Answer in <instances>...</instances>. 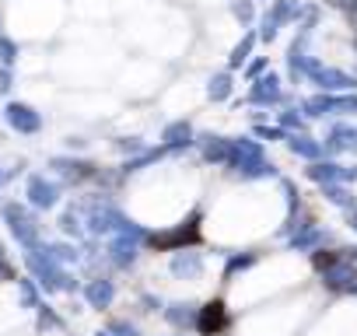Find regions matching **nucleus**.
I'll use <instances>...</instances> for the list:
<instances>
[{
	"label": "nucleus",
	"mask_w": 357,
	"mask_h": 336,
	"mask_svg": "<svg viewBox=\"0 0 357 336\" xmlns=\"http://www.w3.org/2000/svg\"><path fill=\"white\" fill-rule=\"evenodd\" d=\"M312 74H315V84H322L329 91H354L357 88V77H350L343 70H326V67L312 63Z\"/></svg>",
	"instance_id": "1"
},
{
	"label": "nucleus",
	"mask_w": 357,
	"mask_h": 336,
	"mask_svg": "<svg viewBox=\"0 0 357 336\" xmlns=\"http://www.w3.org/2000/svg\"><path fill=\"white\" fill-rule=\"evenodd\" d=\"M225 322H228V315H225V305H221V301H211V305L197 315L200 333H218V329H225Z\"/></svg>",
	"instance_id": "2"
},
{
	"label": "nucleus",
	"mask_w": 357,
	"mask_h": 336,
	"mask_svg": "<svg viewBox=\"0 0 357 336\" xmlns=\"http://www.w3.org/2000/svg\"><path fill=\"white\" fill-rule=\"evenodd\" d=\"M357 147V130L354 126H333L329 130V151H354Z\"/></svg>",
	"instance_id": "3"
},
{
	"label": "nucleus",
	"mask_w": 357,
	"mask_h": 336,
	"mask_svg": "<svg viewBox=\"0 0 357 336\" xmlns=\"http://www.w3.org/2000/svg\"><path fill=\"white\" fill-rule=\"evenodd\" d=\"M88 301H91L95 308L109 305V301H112V284H109V280H95V284L88 287Z\"/></svg>",
	"instance_id": "4"
},
{
	"label": "nucleus",
	"mask_w": 357,
	"mask_h": 336,
	"mask_svg": "<svg viewBox=\"0 0 357 336\" xmlns=\"http://www.w3.org/2000/svg\"><path fill=\"white\" fill-rule=\"evenodd\" d=\"M172 270H175L178 277H193V273H200V256H178V259L172 263Z\"/></svg>",
	"instance_id": "5"
},
{
	"label": "nucleus",
	"mask_w": 357,
	"mask_h": 336,
	"mask_svg": "<svg viewBox=\"0 0 357 336\" xmlns=\"http://www.w3.org/2000/svg\"><path fill=\"white\" fill-rule=\"evenodd\" d=\"M326 197H329L333 204H340V207H354V193L343 190V186H326Z\"/></svg>",
	"instance_id": "6"
},
{
	"label": "nucleus",
	"mask_w": 357,
	"mask_h": 336,
	"mask_svg": "<svg viewBox=\"0 0 357 336\" xmlns=\"http://www.w3.org/2000/svg\"><path fill=\"white\" fill-rule=\"evenodd\" d=\"M168 319H172L175 326H186V322L193 319V312H190V305H172V308H168Z\"/></svg>",
	"instance_id": "7"
},
{
	"label": "nucleus",
	"mask_w": 357,
	"mask_h": 336,
	"mask_svg": "<svg viewBox=\"0 0 357 336\" xmlns=\"http://www.w3.org/2000/svg\"><path fill=\"white\" fill-rule=\"evenodd\" d=\"M291 147H294L298 154H308V158H315V154H319V147H315L312 140H305V137H294V140H291Z\"/></svg>",
	"instance_id": "8"
},
{
	"label": "nucleus",
	"mask_w": 357,
	"mask_h": 336,
	"mask_svg": "<svg viewBox=\"0 0 357 336\" xmlns=\"http://www.w3.org/2000/svg\"><path fill=\"white\" fill-rule=\"evenodd\" d=\"M273 84H277L273 77H270V81H263V88H259V91H252V98H273V95H277V88H273Z\"/></svg>",
	"instance_id": "9"
},
{
	"label": "nucleus",
	"mask_w": 357,
	"mask_h": 336,
	"mask_svg": "<svg viewBox=\"0 0 357 336\" xmlns=\"http://www.w3.org/2000/svg\"><path fill=\"white\" fill-rule=\"evenodd\" d=\"M225 91H228V81H225V77H218V81H214V88H211V95H214V98H221Z\"/></svg>",
	"instance_id": "10"
},
{
	"label": "nucleus",
	"mask_w": 357,
	"mask_h": 336,
	"mask_svg": "<svg viewBox=\"0 0 357 336\" xmlns=\"http://www.w3.org/2000/svg\"><path fill=\"white\" fill-rule=\"evenodd\" d=\"M112 333H119V336H137V329H133V326H126V322H116V326H112Z\"/></svg>",
	"instance_id": "11"
},
{
	"label": "nucleus",
	"mask_w": 357,
	"mask_h": 336,
	"mask_svg": "<svg viewBox=\"0 0 357 336\" xmlns=\"http://www.w3.org/2000/svg\"><path fill=\"white\" fill-rule=\"evenodd\" d=\"M249 263H252V256H238V259L228 266V273H231V270H242V266H249Z\"/></svg>",
	"instance_id": "12"
},
{
	"label": "nucleus",
	"mask_w": 357,
	"mask_h": 336,
	"mask_svg": "<svg viewBox=\"0 0 357 336\" xmlns=\"http://www.w3.org/2000/svg\"><path fill=\"white\" fill-rule=\"evenodd\" d=\"M245 49H249V43H245V46H238V49H235V63H242V60H245Z\"/></svg>",
	"instance_id": "13"
},
{
	"label": "nucleus",
	"mask_w": 357,
	"mask_h": 336,
	"mask_svg": "<svg viewBox=\"0 0 357 336\" xmlns=\"http://www.w3.org/2000/svg\"><path fill=\"white\" fill-rule=\"evenodd\" d=\"M350 224H354V231H357V214H350Z\"/></svg>",
	"instance_id": "14"
},
{
	"label": "nucleus",
	"mask_w": 357,
	"mask_h": 336,
	"mask_svg": "<svg viewBox=\"0 0 357 336\" xmlns=\"http://www.w3.org/2000/svg\"><path fill=\"white\" fill-rule=\"evenodd\" d=\"M102 336H109V333H102Z\"/></svg>",
	"instance_id": "15"
}]
</instances>
